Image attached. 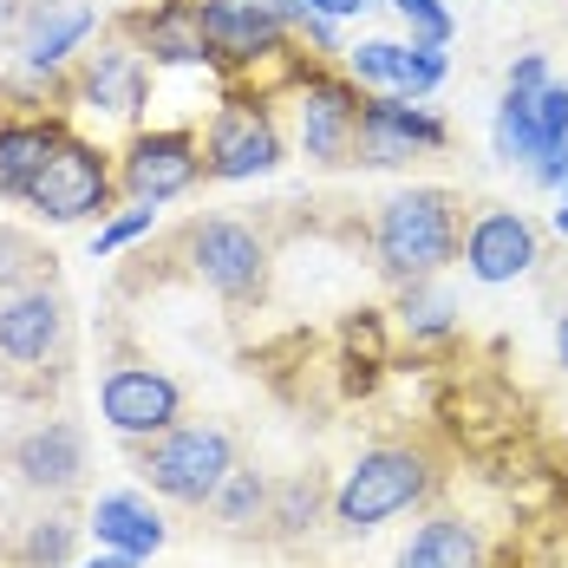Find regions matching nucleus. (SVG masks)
I'll use <instances>...</instances> for the list:
<instances>
[{
    "instance_id": "obj_36",
    "label": "nucleus",
    "mask_w": 568,
    "mask_h": 568,
    "mask_svg": "<svg viewBox=\"0 0 568 568\" xmlns=\"http://www.w3.org/2000/svg\"><path fill=\"white\" fill-rule=\"evenodd\" d=\"M7 20H13V0H0V27H7Z\"/></svg>"
},
{
    "instance_id": "obj_18",
    "label": "nucleus",
    "mask_w": 568,
    "mask_h": 568,
    "mask_svg": "<svg viewBox=\"0 0 568 568\" xmlns=\"http://www.w3.org/2000/svg\"><path fill=\"white\" fill-rule=\"evenodd\" d=\"M398 568H484V536L464 516H432L398 549Z\"/></svg>"
},
{
    "instance_id": "obj_5",
    "label": "nucleus",
    "mask_w": 568,
    "mask_h": 568,
    "mask_svg": "<svg viewBox=\"0 0 568 568\" xmlns=\"http://www.w3.org/2000/svg\"><path fill=\"white\" fill-rule=\"evenodd\" d=\"M190 262L229 307H255L268 294V242L248 223H229V216L196 223L190 229Z\"/></svg>"
},
{
    "instance_id": "obj_35",
    "label": "nucleus",
    "mask_w": 568,
    "mask_h": 568,
    "mask_svg": "<svg viewBox=\"0 0 568 568\" xmlns=\"http://www.w3.org/2000/svg\"><path fill=\"white\" fill-rule=\"evenodd\" d=\"M556 229H562V242H568V203H562V210H556Z\"/></svg>"
},
{
    "instance_id": "obj_6",
    "label": "nucleus",
    "mask_w": 568,
    "mask_h": 568,
    "mask_svg": "<svg viewBox=\"0 0 568 568\" xmlns=\"http://www.w3.org/2000/svg\"><path fill=\"white\" fill-rule=\"evenodd\" d=\"M445 144H452L445 118H432L418 99L373 92V99L359 105V151H353V164L393 171V164H412L418 151H445Z\"/></svg>"
},
{
    "instance_id": "obj_33",
    "label": "nucleus",
    "mask_w": 568,
    "mask_h": 568,
    "mask_svg": "<svg viewBox=\"0 0 568 568\" xmlns=\"http://www.w3.org/2000/svg\"><path fill=\"white\" fill-rule=\"evenodd\" d=\"M79 568H138V556H124V549H105V556H92V562Z\"/></svg>"
},
{
    "instance_id": "obj_16",
    "label": "nucleus",
    "mask_w": 568,
    "mask_h": 568,
    "mask_svg": "<svg viewBox=\"0 0 568 568\" xmlns=\"http://www.w3.org/2000/svg\"><path fill=\"white\" fill-rule=\"evenodd\" d=\"M92 27H99V13H92L85 0H47V7L33 13V27H27V65H33V72L65 65V59L85 47Z\"/></svg>"
},
{
    "instance_id": "obj_4",
    "label": "nucleus",
    "mask_w": 568,
    "mask_h": 568,
    "mask_svg": "<svg viewBox=\"0 0 568 568\" xmlns=\"http://www.w3.org/2000/svg\"><path fill=\"white\" fill-rule=\"evenodd\" d=\"M112 164L105 151H92L85 138H59V151L47 158V171L27 183V203L47 216V223H85V216H105L112 210Z\"/></svg>"
},
{
    "instance_id": "obj_12",
    "label": "nucleus",
    "mask_w": 568,
    "mask_h": 568,
    "mask_svg": "<svg viewBox=\"0 0 568 568\" xmlns=\"http://www.w3.org/2000/svg\"><path fill=\"white\" fill-rule=\"evenodd\" d=\"M65 341V301L59 287H13L0 301V359L7 366H47Z\"/></svg>"
},
{
    "instance_id": "obj_26",
    "label": "nucleus",
    "mask_w": 568,
    "mask_h": 568,
    "mask_svg": "<svg viewBox=\"0 0 568 568\" xmlns=\"http://www.w3.org/2000/svg\"><path fill=\"white\" fill-rule=\"evenodd\" d=\"M72 529H79V523H40V529H33V536H27V562L33 568H59L65 562V556H72Z\"/></svg>"
},
{
    "instance_id": "obj_13",
    "label": "nucleus",
    "mask_w": 568,
    "mask_h": 568,
    "mask_svg": "<svg viewBox=\"0 0 568 568\" xmlns=\"http://www.w3.org/2000/svg\"><path fill=\"white\" fill-rule=\"evenodd\" d=\"M542 255H536V223L529 216H516V210H484V216H470L464 229V268L477 275V282H516V275H529Z\"/></svg>"
},
{
    "instance_id": "obj_9",
    "label": "nucleus",
    "mask_w": 568,
    "mask_h": 568,
    "mask_svg": "<svg viewBox=\"0 0 568 568\" xmlns=\"http://www.w3.org/2000/svg\"><path fill=\"white\" fill-rule=\"evenodd\" d=\"M359 85H346L334 72H307L301 79V151L314 164H353L359 151Z\"/></svg>"
},
{
    "instance_id": "obj_21",
    "label": "nucleus",
    "mask_w": 568,
    "mask_h": 568,
    "mask_svg": "<svg viewBox=\"0 0 568 568\" xmlns=\"http://www.w3.org/2000/svg\"><path fill=\"white\" fill-rule=\"evenodd\" d=\"M497 158L504 164H523V171H536L542 158H556V144H549V131H542L529 92H504V105H497Z\"/></svg>"
},
{
    "instance_id": "obj_23",
    "label": "nucleus",
    "mask_w": 568,
    "mask_h": 568,
    "mask_svg": "<svg viewBox=\"0 0 568 568\" xmlns=\"http://www.w3.org/2000/svg\"><path fill=\"white\" fill-rule=\"evenodd\" d=\"M268 497H275V484L262 477V470H229L223 490L210 497V516L223 523V529H248V523H268Z\"/></svg>"
},
{
    "instance_id": "obj_19",
    "label": "nucleus",
    "mask_w": 568,
    "mask_h": 568,
    "mask_svg": "<svg viewBox=\"0 0 568 568\" xmlns=\"http://www.w3.org/2000/svg\"><path fill=\"white\" fill-rule=\"evenodd\" d=\"M92 536L105 542V549H124V556H158L164 549V523L158 510L144 504V497H131V490H112V497H99V510H92Z\"/></svg>"
},
{
    "instance_id": "obj_28",
    "label": "nucleus",
    "mask_w": 568,
    "mask_h": 568,
    "mask_svg": "<svg viewBox=\"0 0 568 568\" xmlns=\"http://www.w3.org/2000/svg\"><path fill=\"white\" fill-rule=\"evenodd\" d=\"M393 7L412 20V40H425V47H445L452 40V13L438 0H393Z\"/></svg>"
},
{
    "instance_id": "obj_1",
    "label": "nucleus",
    "mask_w": 568,
    "mask_h": 568,
    "mask_svg": "<svg viewBox=\"0 0 568 568\" xmlns=\"http://www.w3.org/2000/svg\"><path fill=\"white\" fill-rule=\"evenodd\" d=\"M457 248H464V203H457V190H438V183L398 190L373 223L379 275L398 287L432 282L445 262H457Z\"/></svg>"
},
{
    "instance_id": "obj_11",
    "label": "nucleus",
    "mask_w": 568,
    "mask_h": 568,
    "mask_svg": "<svg viewBox=\"0 0 568 568\" xmlns=\"http://www.w3.org/2000/svg\"><path fill=\"white\" fill-rule=\"evenodd\" d=\"M203 33L216 65H255L287 47V20L275 0H203Z\"/></svg>"
},
{
    "instance_id": "obj_29",
    "label": "nucleus",
    "mask_w": 568,
    "mask_h": 568,
    "mask_svg": "<svg viewBox=\"0 0 568 568\" xmlns=\"http://www.w3.org/2000/svg\"><path fill=\"white\" fill-rule=\"evenodd\" d=\"M151 216H158V203H138V210H124L118 223H105V229H99L92 255H112V248H124V242H138V235L151 229Z\"/></svg>"
},
{
    "instance_id": "obj_15",
    "label": "nucleus",
    "mask_w": 568,
    "mask_h": 568,
    "mask_svg": "<svg viewBox=\"0 0 568 568\" xmlns=\"http://www.w3.org/2000/svg\"><path fill=\"white\" fill-rule=\"evenodd\" d=\"M13 470H20V484H33V490H72L79 484V470H85V438H79V425H65V418H47L40 432H27L20 445H13Z\"/></svg>"
},
{
    "instance_id": "obj_24",
    "label": "nucleus",
    "mask_w": 568,
    "mask_h": 568,
    "mask_svg": "<svg viewBox=\"0 0 568 568\" xmlns=\"http://www.w3.org/2000/svg\"><path fill=\"white\" fill-rule=\"evenodd\" d=\"M445 72H452L445 47L393 40V79H386V92H398V99H425V92H438V85H445Z\"/></svg>"
},
{
    "instance_id": "obj_20",
    "label": "nucleus",
    "mask_w": 568,
    "mask_h": 568,
    "mask_svg": "<svg viewBox=\"0 0 568 568\" xmlns=\"http://www.w3.org/2000/svg\"><path fill=\"white\" fill-rule=\"evenodd\" d=\"M59 138H65V124H40V118H27V124H0V196H27V183L47 171V158L59 151Z\"/></svg>"
},
{
    "instance_id": "obj_14",
    "label": "nucleus",
    "mask_w": 568,
    "mask_h": 568,
    "mask_svg": "<svg viewBox=\"0 0 568 568\" xmlns=\"http://www.w3.org/2000/svg\"><path fill=\"white\" fill-rule=\"evenodd\" d=\"M131 40H138V53L164 59V65H216L196 0H164V7L138 13V20H131Z\"/></svg>"
},
{
    "instance_id": "obj_34",
    "label": "nucleus",
    "mask_w": 568,
    "mask_h": 568,
    "mask_svg": "<svg viewBox=\"0 0 568 568\" xmlns=\"http://www.w3.org/2000/svg\"><path fill=\"white\" fill-rule=\"evenodd\" d=\"M556 359H562V366H568V307H562V314H556Z\"/></svg>"
},
{
    "instance_id": "obj_2",
    "label": "nucleus",
    "mask_w": 568,
    "mask_h": 568,
    "mask_svg": "<svg viewBox=\"0 0 568 568\" xmlns=\"http://www.w3.org/2000/svg\"><path fill=\"white\" fill-rule=\"evenodd\" d=\"M438 490V464L418 445H373L334 490V523L346 536H373L379 523L418 510Z\"/></svg>"
},
{
    "instance_id": "obj_17",
    "label": "nucleus",
    "mask_w": 568,
    "mask_h": 568,
    "mask_svg": "<svg viewBox=\"0 0 568 568\" xmlns=\"http://www.w3.org/2000/svg\"><path fill=\"white\" fill-rule=\"evenodd\" d=\"M144 53H131V47H105V53L85 59V79H79V92H85V105H105L118 118H138L144 105Z\"/></svg>"
},
{
    "instance_id": "obj_7",
    "label": "nucleus",
    "mask_w": 568,
    "mask_h": 568,
    "mask_svg": "<svg viewBox=\"0 0 568 568\" xmlns=\"http://www.w3.org/2000/svg\"><path fill=\"white\" fill-rule=\"evenodd\" d=\"M275 164H282V131H275L268 105L229 99L223 112H216V124H210V138H203V176L248 183V176L275 171Z\"/></svg>"
},
{
    "instance_id": "obj_10",
    "label": "nucleus",
    "mask_w": 568,
    "mask_h": 568,
    "mask_svg": "<svg viewBox=\"0 0 568 568\" xmlns=\"http://www.w3.org/2000/svg\"><path fill=\"white\" fill-rule=\"evenodd\" d=\"M99 412L124 438H158L183 418V393H176V379L151 373V366H118L99 386Z\"/></svg>"
},
{
    "instance_id": "obj_32",
    "label": "nucleus",
    "mask_w": 568,
    "mask_h": 568,
    "mask_svg": "<svg viewBox=\"0 0 568 568\" xmlns=\"http://www.w3.org/2000/svg\"><path fill=\"white\" fill-rule=\"evenodd\" d=\"M27 262H33V248H27L20 235H7V229H0V282H13Z\"/></svg>"
},
{
    "instance_id": "obj_25",
    "label": "nucleus",
    "mask_w": 568,
    "mask_h": 568,
    "mask_svg": "<svg viewBox=\"0 0 568 568\" xmlns=\"http://www.w3.org/2000/svg\"><path fill=\"white\" fill-rule=\"evenodd\" d=\"M398 327L412 334V341H445L457 327V301H452V287H438V282H412L405 287V301H398Z\"/></svg>"
},
{
    "instance_id": "obj_30",
    "label": "nucleus",
    "mask_w": 568,
    "mask_h": 568,
    "mask_svg": "<svg viewBox=\"0 0 568 568\" xmlns=\"http://www.w3.org/2000/svg\"><path fill=\"white\" fill-rule=\"evenodd\" d=\"M536 118H542V131H549V144H568V85H542L536 92Z\"/></svg>"
},
{
    "instance_id": "obj_8",
    "label": "nucleus",
    "mask_w": 568,
    "mask_h": 568,
    "mask_svg": "<svg viewBox=\"0 0 568 568\" xmlns=\"http://www.w3.org/2000/svg\"><path fill=\"white\" fill-rule=\"evenodd\" d=\"M203 176V144L196 131H138L118 158V190L131 203H171Z\"/></svg>"
},
{
    "instance_id": "obj_3",
    "label": "nucleus",
    "mask_w": 568,
    "mask_h": 568,
    "mask_svg": "<svg viewBox=\"0 0 568 568\" xmlns=\"http://www.w3.org/2000/svg\"><path fill=\"white\" fill-rule=\"evenodd\" d=\"M229 470H235V438L223 425H171V432L144 438V452H138V477L158 497L190 504V510H210Z\"/></svg>"
},
{
    "instance_id": "obj_27",
    "label": "nucleus",
    "mask_w": 568,
    "mask_h": 568,
    "mask_svg": "<svg viewBox=\"0 0 568 568\" xmlns=\"http://www.w3.org/2000/svg\"><path fill=\"white\" fill-rule=\"evenodd\" d=\"M346 72H353L359 85H379V92H386V79H393V40H359V47L346 53Z\"/></svg>"
},
{
    "instance_id": "obj_22",
    "label": "nucleus",
    "mask_w": 568,
    "mask_h": 568,
    "mask_svg": "<svg viewBox=\"0 0 568 568\" xmlns=\"http://www.w3.org/2000/svg\"><path fill=\"white\" fill-rule=\"evenodd\" d=\"M334 497H327V484L314 477V470H294V477H282L275 484V497H268V536L275 542H294V536H307L314 523H321V510H327Z\"/></svg>"
},
{
    "instance_id": "obj_31",
    "label": "nucleus",
    "mask_w": 568,
    "mask_h": 568,
    "mask_svg": "<svg viewBox=\"0 0 568 568\" xmlns=\"http://www.w3.org/2000/svg\"><path fill=\"white\" fill-rule=\"evenodd\" d=\"M542 85H549V59H542V53H523L510 65V92H529V99H536Z\"/></svg>"
}]
</instances>
